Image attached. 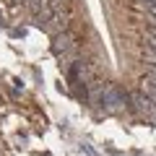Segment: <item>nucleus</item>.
<instances>
[{
    "label": "nucleus",
    "mask_w": 156,
    "mask_h": 156,
    "mask_svg": "<svg viewBox=\"0 0 156 156\" xmlns=\"http://www.w3.org/2000/svg\"><path fill=\"white\" fill-rule=\"evenodd\" d=\"M96 104H99L107 115H112V112L122 109V107H130L133 104V96H130L125 89H120V86L107 83V86H101L99 94H96Z\"/></svg>",
    "instance_id": "nucleus-1"
},
{
    "label": "nucleus",
    "mask_w": 156,
    "mask_h": 156,
    "mask_svg": "<svg viewBox=\"0 0 156 156\" xmlns=\"http://www.w3.org/2000/svg\"><path fill=\"white\" fill-rule=\"evenodd\" d=\"M55 42H52V52H55L57 60H70L73 55L78 52V37L73 29H65V31L55 34Z\"/></svg>",
    "instance_id": "nucleus-2"
}]
</instances>
